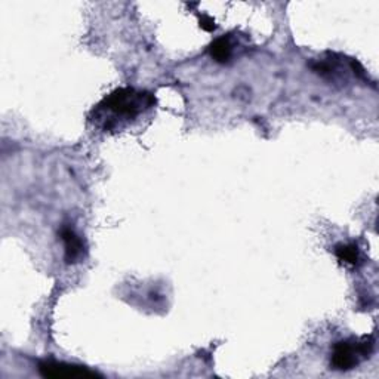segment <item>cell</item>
<instances>
[{
	"instance_id": "obj_1",
	"label": "cell",
	"mask_w": 379,
	"mask_h": 379,
	"mask_svg": "<svg viewBox=\"0 0 379 379\" xmlns=\"http://www.w3.org/2000/svg\"><path fill=\"white\" fill-rule=\"evenodd\" d=\"M156 105L151 92L135 88H119L95 107L89 120L104 132L120 131Z\"/></svg>"
},
{
	"instance_id": "obj_2",
	"label": "cell",
	"mask_w": 379,
	"mask_h": 379,
	"mask_svg": "<svg viewBox=\"0 0 379 379\" xmlns=\"http://www.w3.org/2000/svg\"><path fill=\"white\" fill-rule=\"evenodd\" d=\"M373 345L371 337L337 342L332 350L330 366L335 371H351L372 354Z\"/></svg>"
},
{
	"instance_id": "obj_3",
	"label": "cell",
	"mask_w": 379,
	"mask_h": 379,
	"mask_svg": "<svg viewBox=\"0 0 379 379\" xmlns=\"http://www.w3.org/2000/svg\"><path fill=\"white\" fill-rule=\"evenodd\" d=\"M39 372L45 378H95L100 376L97 372L89 371L88 368L70 365L64 361H42L39 365Z\"/></svg>"
},
{
	"instance_id": "obj_4",
	"label": "cell",
	"mask_w": 379,
	"mask_h": 379,
	"mask_svg": "<svg viewBox=\"0 0 379 379\" xmlns=\"http://www.w3.org/2000/svg\"><path fill=\"white\" fill-rule=\"evenodd\" d=\"M61 240L64 243V258L67 264H76L85 257L83 240L71 228L64 227L59 233Z\"/></svg>"
},
{
	"instance_id": "obj_5",
	"label": "cell",
	"mask_w": 379,
	"mask_h": 379,
	"mask_svg": "<svg viewBox=\"0 0 379 379\" xmlns=\"http://www.w3.org/2000/svg\"><path fill=\"white\" fill-rule=\"evenodd\" d=\"M209 54L211 57L219 62V64H226L230 61L231 54H233V45L228 37H218L214 40L209 46Z\"/></svg>"
},
{
	"instance_id": "obj_6",
	"label": "cell",
	"mask_w": 379,
	"mask_h": 379,
	"mask_svg": "<svg viewBox=\"0 0 379 379\" xmlns=\"http://www.w3.org/2000/svg\"><path fill=\"white\" fill-rule=\"evenodd\" d=\"M335 255L342 264L351 265V267H356L360 261V250H358L357 245H354V243L338 245L335 247Z\"/></svg>"
},
{
	"instance_id": "obj_7",
	"label": "cell",
	"mask_w": 379,
	"mask_h": 379,
	"mask_svg": "<svg viewBox=\"0 0 379 379\" xmlns=\"http://www.w3.org/2000/svg\"><path fill=\"white\" fill-rule=\"evenodd\" d=\"M202 27L206 31H214L215 30V23L209 17H203L202 18Z\"/></svg>"
}]
</instances>
